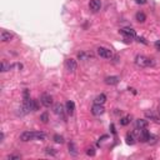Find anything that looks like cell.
I'll return each mask as SVG.
<instances>
[{
    "label": "cell",
    "mask_w": 160,
    "mask_h": 160,
    "mask_svg": "<svg viewBox=\"0 0 160 160\" xmlns=\"http://www.w3.org/2000/svg\"><path fill=\"white\" fill-rule=\"evenodd\" d=\"M88 56H89V55H88L86 53H79V54H78V59H79V60H86Z\"/></svg>",
    "instance_id": "cell-23"
},
{
    "label": "cell",
    "mask_w": 160,
    "mask_h": 160,
    "mask_svg": "<svg viewBox=\"0 0 160 160\" xmlns=\"http://www.w3.org/2000/svg\"><path fill=\"white\" fill-rule=\"evenodd\" d=\"M104 111H105V109L100 104H94V106L91 108V113L94 115H101V114H104Z\"/></svg>",
    "instance_id": "cell-8"
},
{
    "label": "cell",
    "mask_w": 160,
    "mask_h": 160,
    "mask_svg": "<svg viewBox=\"0 0 160 160\" xmlns=\"http://www.w3.org/2000/svg\"><path fill=\"white\" fill-rule=\"evenodd\" d=\"M135 64L140 68H146V66L154 65V61L144 55H137V58H135Z\"/></svg>",
    "instance_id": "cell-1"
},
{
    "label": "cell",
    "mask_w": 160,
    "mask_h": 160,
    "mask_svg": "<svg viewBox=\"0 0 160 160\" xmlns=\"http://www.w3.org/2000/svg\"><path fill=\"white\" fill-rule=\"evenodd\" d=\"M69 153L73 156H76L78 155V150H76V146H75V144H74L73 141H70L69 143Z\"/></svg>",
    "instance_id": "cell-17"
},
{
    "label": "cell",
    "mask_w": 160,
    "mask_h": 160,
    "mask_svg": "<svg viewBox=\"0 0 160 160\" xmlns=\"http://www.w3.org/2000/svg\"><path fill=\"white\" fill-rule=\"evenodd\" d=\"M46 154H49V155H53V156H55L56 155V150L55 149H52V148H46Z\"/></svg>",
    "instance_id": "cell-24"
},
{
    "label": "cell",
    "mask_w": 160,
    "mask_h": 160,
    "mask_svg": "<svg viewBox=\"0 0 160 160\" xmlns=\"http://www.w3.org/2000/svg\"><path fill=\"white\" fill-rule=\"evenodd\" d=\"M119 81H120V78L116 75L105 78V84H108V85H116V84H119Z\"/></svg>",
    "instance_id": "cell-10"
},
{
    "label": "cell",
    "mask_w": 160,
    "mask_h": 160,
    "mask_svg": "<svg viewBox=\"0 0 160 160\" xmlns=\"http://www.w3.org/2000/svg\"><path fill=\"white\" fill-rule=\"evenodd\" d=\"M98 54H99V56L104 58V59H111V56H113V53H111L110 49H106V48H98Z\"/></svg>",
    "instance_id": "cell-2"
},
{
    "label": "cell",
    "mask_w": 160,
    "mask_h": 160,
    "mask_svg": "<svg viewBox=\"0 0 160 160\" xmlns=\"http://www.w3.org/2000/svg\"><path fill=\"white\" fill-rule=\"evenodd\" d=\"M145 116L148 118V119H150V120H154V121H159L160 120V118H159V115L154 113L153 110H146L145 111Z\"/></svg>",
    "instance_id": "cell-11"
},
{
    "label": "cell",
    "mask_w": 160,
    "mask_h": 160,
    "mask_svg": "<svg viewBox=\"0 0 160 160\" xmlns=\"http://www.w3.org/2000/svg\"><path fill=\"white\" fill-rule=\"evenodd\" d=\"M8 70H11V65L8 64L6 61H3L1 63V71L3 73H5V71H8Z\"/></svg>",
    "instance_id": "cell-20"
},
{
    "label": "cell",
    "mask_w": 160,
    "mask_h": 160,
    "mask_svg": "<svg viewBox=\"0 0 160 160\" xmlns=\"http://www.w3.org/2000/svg\"><path fill=\"white\" fill-rule=\"evenodd\" d=\"M125 140H127V144L129 145H134L135 144V139H134V133H128L127 134V138H125Z\"/></svg>",
    "instance_id": "cell-16"
},
{
    "label": "cell",
    "mask_w": 160,
    "mask_h": 160,
    "mask_svg": "<svg viewBox=\"0 0 160 160\" xmlns=\"http://www.w3.org/2000/svg\"><path fill=\"white\" fill-rule=\"evenodd\" d=\"M11 39H13V34L6 31V30H3L1 34H0V40H1V42L6 43V42H10Z\"/></svg>",
    "instance_id": "cell-9"
},
{
    "label": "cell",
    "mask_w": 160,
    "mask_h": 160,
    "mask_svg": "<svg viewBox=\"0 0 160 160\" xmlns=\"http://www.w3.org/2000/svg\"><path fill=\"white\" fill-rule=\"evenodd\" d=\"M95 104H100V105H103L105 101H106V96H105L104 94H100V95H98L96 98H95Z\"/></svg>",
    "instance_id": "cell-15"
},
{
    "label": "cell",
    "mask_w": 160,
    "mask_h": 160,
    "mask_svg": "<svg viewBox=\"0 0 160 160\" xmlns=\"http://www.w3.org/2000/svg\"><path fill=\"white\" fill-rule=\"evenodd\" d=\"M76 68H78V64H76V61L74 60V59H66L65 60V69L69 71V73H74V71L76 70Z\"/></svg>",
    "instance_id": "cell-3"
},
{
    "label": "cell",
    "mask_w": 160,
    "mask_h": 160,
    "mask_svg": "<svg viewBox=\"0 0 160 160\" xmlns=\"http://www.w3.org/2000/svg\"><path fill=\"white\" fill-rule=\"evenodd\" d=\"M8 160H10V159H15V160H19L20 159V156L19 155H9L8 158H6Z\"/></svg>",
    "instance_id": "cell-27"
},
{
    "label": "cell",
    "mask_w": 160,
    "mask_h": 160,
    "mask_svg": "<svg viewBox=\"0 0 160 160\" xmlns=\"http://www.w3.org/2000/svg\"><path fill=\"white\" fill-rule=\"evenodd\" d=\"M138 42H139V43H140V42H141L143 44H145V45H146V44H148V43H146V42H145V39H144V38H138Z\"/></svg>",
    "instance_id": "cell-30"
},
{
    "label": "cell",
    "mask_w": 160,
    "mask_h": 160,
    "mask_svg": "<svg viewBox=\"0 0 160 160\" xmlns=\"http://www.w3.org/2000/svg\"><path fill=\"white\" fill-rule=\"evenodd\" d=\"M135 1H137V4L144 5V4H146V1H148V0H135Z\"/></svg>",
    "instance_id": "cell-29"
},
{
    "label": "cell",
    "mask_w": 160,
    "mask_h": 160,
    "mask_svg": "<svg viewBox=\"0 0 160 160\" xmlns=\"http://www.w3.org/2000/svg\"><path fill=\"white\" fill-rule=\"evenodd\" d=\"M40 120H42L43 123H48V120H49V115H48V113H43L42 115H40Z\"/></svg>",
    "instance_id": "cell-22"
},
{
    "label": "cell",
    "mask_w": 160,
    "mask_h": 160,
    "mask_svg": "<svg viewBox=\"0 0 160 160\" xmlns=\"http://www.w3.org/2000/svg\"><path fill=\"white\" fill-rule=\"evenodd\" d=\"M40 101H42V104L44 105V106H46V108H49L50 105L53 104V96L50 94H46V93H44L42 96H40Z\"/></svg>",
    "instance_id": "cell-5"
},
{
    "label": "cell",
    "mask_w": 160,
    "mask_h": 160,
    "mask_svg": "<svg viewBox=\"0 0 160 160\" xmlns=\"http://www.w3.org/2000/svg\"><path fill=\"white\" fill-rule=\"evenodd\" d=\"M149 125L148 120H145V119H139V120L137 121V128L139 129H146Z\"/></svg>",
    "instance_id": "cell-14"
},
{
    "label": "cell",
    "mask_w": 160,
    "mask_h": 160,
    "mask_svg": "<svg viewBox=\"0 0 160 160\" xmlns=\"http://www.w3.org/2000/svg\"><path fill=\"white\" fill-rule=\"evenodd\" d=\"M53 110H54V113H55L56 115H60V116H63V114H64V106L60 103H56L55 105H54Z\"/></svg>",
    "instance_id": "cell-12"
},
{
    "label": "cell",
    "mask_w": 160,
    "mask_h": 160,
    "mask_svg": "<svg viewBox=\"0 0 160 160\" xmlns=\"http://www.w3.org/2000/svg\"><path fill=\"white\" fill-rule=\"evenodd\" d=\"M154 46H155L156 50H159V52H160V40H156L155 44H154Z\"/></svg>",
    "instance_id": "cell-28"
},
{
    "label": "cell",
    "mask_w": 160,
    "mask_h": 160,
    "mask_svg": "<svg viewBox=\"0 0 160 160\" xmlns=\"http://www.w3.org/2000/svg\"><path fill=\"white\" fill-rule=\"evenodd\" d=\"M20 140L21 141H31L35 140V131H24L20 135Z\"/></svg>",
    "instance_id": "cell-4"
},
{
    "label": "cell",
    "mask_w": 160,
    "mask_h": 160,
    "mask_svg": "<svg viewBox=\"0 0 160 160\" xmlns=\"http://www.w3.org/2000/svg\"><path fill=\"white\" fill-rule=\"evenodd\" d=\"M156 140H158V138L150 134V137H149V140H148V141H149V143H151V144H155V143H156Z\"/></svg>",
    "instance_id": "cell-25"
},
{
    "label": "cell",
    "mask_w": 160,
    "mask_h": 160,
    "mask_svg": "<svg viewBox=\"0 0 160 160\" xmlns=\"http://www.w3.org/2000/svg\"><path fill=\"white\" fill-rule=\"evenodd\" d=\"M54 141L55 143H58V144H63L64 143V138L61 137V135H59V134H56V135H54Z\"/></svg>",
    "instance_id": "cell-21"
},
{
    "label": "cell",
    "mask_w": 160,
    "mask_h": 160,
    "mask_svg": "<svg viewBox=\"0 0 160 160\" xmlns=\"http://www.w3.org/2000/svg\"><path fill=\"white\" fill-rule=\"evenodd\" d=\"M130 121H131V118L129 116V115H128V116H124V118L120 119V124L123 125V127H127L128 124H130Z\"/></svg>",
    "instance_id": "cell-19"
},
{
    "label": "cell",
    "mask_w": 160,
    "mask_h": 160,
    "mask_svg": "<svg viewBox=\"0 0 160 160\" xmlns=\"http://www.w3.org/2000/svg\"><path fill=\"white\" fill-rule=\"evenodd\" d=\"M74 110H75V104H74V101H66V111L69 113L70 115H73L74 114Z\"/></svg>",
    "instance_id": "cell-13"
},
{
    "label": "cell",
    "mask_w": 160,
    "mask_h": 160,
    "mask_svg": "<svg viewBox=\"0 0 160 160\" xmlns=\"http://www.w3.org/2000/svg\"><path fill=\"white\" fill-rule=\"evenodd\" d=\"M158 115H159V118H160V108L158 109Z\"/></svg>",
    "instance_id": "cell-31"
},
{
    "label": "cell",
    "mask_w": 160,
    "mask_h": 160,
    "mask_svg": "<svg viewBox=\"0 0 160 160\" xmlns=\"http://www.w3.org/2000/svg\"><path fill=\"white\" fill-rule=\"evenodd\" d=\"M86 154L89 155V156H94V155H95V150H94L93 148H89V149L86 150Z\"/></svg>",
    "instance_id": "cell-26"
},
{
    "label": "cell",
    "mask_w": 160,
    "mask_h": 160,
    "mask_svg": "<svg viewBox=\"0 0 160 160\" xmlns=\"http://www.w3.org/2000/svg\"><path fill=\"white\" fill-rule=\"evenodd\" d=\"M120 34L129 39L135 38V35H137V33H135V30L133 28H123V29H120Z\"/></svg>",
    "instance_id": "cell-6"
},
{
    "label": "cell",
    "mask_w": 160,
    "mask_h": 160,
    "mask_svg": "<svg viewBox=\"0 0 160 160\" xmlns=\"http://www.w3.org/2000/svg\"><path fill=\"white\" fill-rule=\"evenodd\" d=\"M89 8H90L91 11H94V13L99 11L100 8H101V1H100V0H90Z\"/></svg>",
    "instance_id": "cell-7"
},
{
    "label": "cell",
    "mask_w": 160,
    "mask_h": 160,
    "mask_svg": "<svg viewBox=\"0 0 160 160\" xmlns=\"http://www.w3.org/2000/svg\"><path fill=\"white\" fill-rule=\"evenodd\" d=\"M135 18H137V21H139V23H144L145 20H146V15L144 14V13L139 11V13H137V15H135Z\"/></svg>",
    "instance_id": "cell-18"
}]
</instances>
